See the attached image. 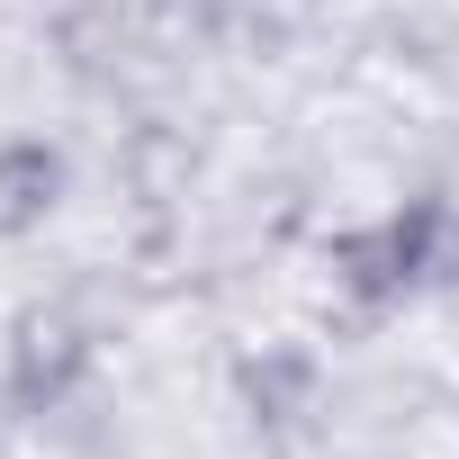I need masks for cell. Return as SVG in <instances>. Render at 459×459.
I'll return each mask as SVG.
<instances>
[{
  "label": "cell",
  "instance_id": "1",
  "mask_svg": "<svg viewBox=\"0 0 459 459\" xmlns=\"http://www.w3.org/2000/svg\"><path fill=\"white\" fill-rule=\"evenodd\" d=\"M325 271L351 298V316H396L432 289H459V198L423 189V198L378 207L369 225H342L325 244Z\"/></svg>",
  "mask_w": 459,
  "mask_h": 459
},
{
  "label": "cell",
  "instance_id": "2",
  "mask_svg": "<svg viewBox=\"0 0 459 459\" xmlns=\"http://www.w3.org/2000/svg\"><path fill=\"white\" fill-rule=\"evenodd\" d=\"M91 325L64 307V298H37L10 316V333H0V396H10V414H55L82 378H91Z\"/></svg>",
  "mask_w": 459,
  "mask_h": 459
},
{
  "label": "cell",
  "instance_id": "3",
  "mask_svg": "<svg viewBox=\"0 0 459 459\" xmlns=\"http://www.w3.org/2000/svg\"><path fill=\"white\" fill-rule=\"evenodd\" d=\"M64 189H73L64 144H46V135H10V144H0V244L37 235V225L64 207Z\"/></svg>",
  "mask_w": 459,
  "mask_h": 459
}]
</instances>
